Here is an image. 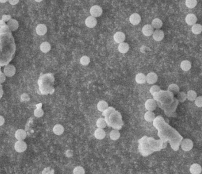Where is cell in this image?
I'll use <instances>...</instances> for the list:
<instances>
[{
    "label": "cell",
    "mask_w": 202,
    "mask_h": 174,
    "mask_svg": "<svg viewBox=\"0 0 202 174\" xmlns=\"http://www.w3.org/2000/svg\"><path fill=\"white\" fill-rule=\"evenodd\" d=\"M108 108V104L104 100L100 101L97 104V108L100 112H103L104 111Z\"/></svg>",
    "instance_id": "obj_21"
},
{
    "label": "cell",
    "mask_w": 202,
    "mask_h": 174,
    "mask_svg": "<svg viewBox=\"0 0 202 174\" xmlns=\"http://www.w3.org/2000/svg\"><path fill=\"white\" fill-rule=\"evenodd\" d=\"M168 91L172 92L174 94H177L179 92L180 88L177 85L173 84L170 85V86L168 87Z\"/></svg>",
    "instance_id": "obj_30"
},
{
    "label": "cell",
    "mask_w": 202,
    "mask_h": 174,
    "mask_svg": "<svg viewBox=\"0 0 202 174\" xmlns=\"http://www.w3.org/2000/svg\"><path fill=\"white\" fill-rule=\"evenodd\" d=\"M96 126L100 129H104L107 126V123L104 118H99L96 121Z\"/></svg>",
    "instance_id": "obj_29"
},
{
    "label": "cell",
    "mask_w": 202,
    "mask_h": 174,
    "mask_svg": "<svg viewBox=\"0 0 202 174\" xmlns=\"http://www.w3.org/2000/svg\"><path fill=\"white\" fill-rule=\"evenodd\" d=\"M6 75L4 73L0 72V84H3L6 81Z\"/></svg>",
    "instance_id": "obj_39"
},
{
    "label": "cell",
    "mask_w": 202,
    "mask_h": 174,
    "mask_svg": "<svg viewBox=\"0 0 202 174\" xmlns=\"http://www.w3.org/2000/svg\"><path fill=\"white\" fill-rule=\"evenodd\" d=\"M85 171L82 166H76L73 169V174H85Z\"/></svg>",
    "instance_id": "obj_34"
},
{
    "label": "cell",
    "mask_w": 202,
    "mask_h": 174,
    "mask_svg": "<svg viewBox=\"0 0 202 174\" xmlns=\"http://www.w3.org/2000/svg\"><path fill=\"white\" fill-rule=\"evenodd\" d=\"M35 1L36 2H37V3H40V2H42L43 1V0H35Z\"/></svg>",
    "instance_id": "obj_44"
},
{
    "label": "cell",
    "mask_w": 202,
    "mask_h": 174,
    "mask_svg": "<svg viewBox=\"0 0 202 174\" xmlns=\"http://www.w3.org/2000/svg\"><path fill=\"white\" fill-rule=\"evenodd\" d=\"M181 68L184 71H189L192 68V64L191 62L187 60H183L181 62L180 65Z\"/></svg>",
    "instance_id": "obj_19"
},
{
    "label": "cell",
    "mask_w": 202,
    "mask_h": 174,
    "mask_svg": "<svg viewBox=\"0 0 202 174\" xmlns=\"http://www.w3.org/2000/svg\"><path fill=\"white\" fill-rule=\"evenodd\" d=\"M197 18L194 14H189L186 17V22L189 26H193L196 23Z\"/></svg>",
    "instance_id": "obj_11"
},
{
    "label": "cell",
    "mask_w": 202,
    "mask_h": 174,
    "mask_svg": "<svg viewBox=\"0 0 202 174\" xmlns=\"http://www.w3.org/2000/svg\"><path fill=\"white\" fill-rule=\"evenodd\" d=\"M36 33L38 35L43 36L47 33V28L45 24H40L36 27Z\"/></svg>",
    "instance_id": "obj_13"
},
{
    "label": "cell",
    "mask_w": 202,
    "mask_h": 174,
    "mask_svg": "<svg viewBox=\"0 0 202 174\" xmlns=\"http://www.w3.org/2000/svg\"><path fill=\"white\" fill-rule=\"evenodd\" d=\"M64 128H63V126L61 124H56L54 126V128H53V131L54 132V133L56 135H61L64 132Z\"/></svg>",
    "instance_id": "obj_22"
},
{
    "label": "cell",
    "mask_w": 202,
    "mask_h": 174,
    "mask_svg": "<svg viewBox=\"0 0 202 174\" xmlns=\"http://www.w3.org/2000/svg\"><path fill=\"white\" fill-rule=\"evenodd\" d=\"M95 137L98 140H102L105 138L106 136V133L103 129H97L94 133Z\"/></svg>",
    "instance_id": "obj_16"
},
{
    "label": "cell",
    "mask_w": 202,
    "mask_h": 174,
    "mask_svg": "<svg viewBox=\"0 0 202 174\" xmlns=\"http://www.w3.org/2000/svg\"><path fill=\"white\" fill-rule=\"evenodd\" d=\"M40 50L43 53H47L51 50V45L47 42H43L40 46Z\"/></svg>",
    "instance_id": "obj_20"
},
{
    "label": "cell",
    "mask_w": 202,
    "mask_h": 174,
    "mask_svg": "<svg viewBox=\"0 0 202 174\" xmlns=\"http://www.w3.org/2000/svg\"><path fill=\"white\" fill-rule=\"evenodd\" d=\"M19 1L20 0H8V2L11 5L15 6L19 3Z\"/></svg>",
    "instance_id": "obj_40"
},
{
    "label": "cell",
    "mask_w": 202,
    "mask_h": 174,
    "mask_svg": "<svg viewBox=\"0 0 202 174\" xmlns=\"http://www.w3.org/2000/svg\"><path fill=\"white\" fill-rule=\"evenodd\" d=\"M151 25H152L154 28L160 29L163 26V21L160 19L156 18L153 20Z\"/></svg>",
    "instance_id": "obj_27"
},
{
    "label": "cell",
    "mask_w": 202,
    "mask_h": 174,
    "mask_svg": "<svg viewBox=\"0 0 202 174\" xmlns=\"http://www.w3.org/2000/svg\"><path fill=\"white\" fill-rule=\"evenodd\" d=\"M181 147L184 151H190L193 148V142L190 139H184L181 142Z\"/></svg>",
    "instance_id": "obj_1"
},
{
    "label": "cell",
    "mask_w": 202,
    "mask_h": 174,
    "mask_svg": "<svg viewBox=\"0 0 202 174\" xmlns=\"http://www.w3.org/2000/svg\"><path fill=\"white\" fill-rule=\"evenodd\" d=\"M136 81L139 84H144L146 82V76L143 73H139L136 76Z\"/></svg>",
    "instance_id": "obj_23"
},
{
    "label": "cell",
    "mask_w": 202,
    "mask_h": 174,
    "mask_svg": "<svg viewBox=\"0 0 202 174\" xmlns=\"http://www.w3.org/2000/svg\"><path fill=\"white\" fill-rule=\"evenodd\" d=\"M145 108L148 111H150V112H153V111L155 110L157 108V104L154 100L153 99H148L146 101L145 104Z\"/></svg>",
    "instance_id": "obj_6"
},
{
    "label": "cell",
    "mask_w": 202,
    "mask_h": 174,
    "mask_svg": "<svg viewBox=\"0 0 202 174\" xmlns=\"http://www.w3.org/2000/svg\"><path fill=\"white\" fill-rule=\"evenodd\" d=\"M186 5L189 8H194L197 5V0H186Z\"/></svg>",
    "instance_id": "obj_33"
},
{
    "label": "cell",
    "mask_w": 202,
    "mask_h": 174,
    "mask_svg": "<svg viewBox=\"0 0 202 174\" xmlns=\"http://www.w3.org/2000/svg\"><path fill=\"white\" fill-rule=\"evenodd\" d=\"M21 99L23 101H27L29 100V96L26 94H23L21 95Z\"/></svg>",
    "instance_id": "obj_41"
},
{
    "label": "cell",
    "mask_w": 202,
    "mask_h": 174,
    "mask_svg": "<svg viewBox=\"0 0 202 174\" xmlns=\"http://www.w3.org/2000/svg\"><path fill=\"white\" fill-rule=\"evenodd\" d=\"M155 118H156L155 114L153 112H150V111H148V112H146L144 115V119L148 122L153 121Z\"/></svg>",
    "instance_id": "obj_24"
},
{
    "label": "cell",
    "mask_w": 202,
    "mask_h": 174,
    "mask_svg": "<svg viewBox=\"0 0 202 174\" xmlns=\"http://www.w3.org/2000/svg\"><path fill=\"white\" fill-rule=\"evenodd\" d=\"M192 31L194 35H199L202 32V26L200 24H195L192 27Z\"/></svg>",
    "instance_id": "obj_25"
},
{
    "label": "cell",
    "mask_w": 202,
    "mask_h": 174,
    "mask_svg": "<svg viewBox=\"0 0 202 174\" xmlns=\"http://www.w3.org/2000/svg\"><path fill=\"white\" fill-rule=\"evenodd\" d=\"M11 19V16L10 15H7V14H4L2 16V20L3 21H6L8 22L9 20Z\"/></svg>",
    "instance_id": "obj_38"
},
{
    "label": "cell",
    "mask_w": 202,
    "mask_h": 174,
    "mask_svg": "<svg viewBox=\"0 0 202 174\" xmlns=\"http://www.w3.org/2000/svg\"><path fill=\"white\" fill-rule=\"evenodd\" d=\"M177 99L180 102L183 103V102L186 101V100L187 99V95L185 94L184 92H178L177 95Z\"/></svg>",
    "instance_id": "obj_31"
},
{
    "label": "cell",
    "mask_w": 202,
    "mask_h": 174,
    "mask_svg": "<svg viewBox=\"0 0 202 174\" xmlns=\"http://www.w3.org/2000/svg\"><path fill=\"white\" fill-rule=\"evenodd\" d=\"M129 49V46L127 43L122 42L118 46V51L121 53H126Z\"/></svg>",
    "instance_id": "obj_18"
},
{
    "label": "cell",
    "mask_w": 202,
    "mask_h": 174,
    "mask_svg": "<svg viewBox=\"0 0 202 174\" xmlns=\"http://www.w3.org/2000/svg\"><path fill=\"white\" fill-rule=\"evenodd\" d=\"M141 20L140 15L137 13H134L131 15L129 17V21L133 25H138Z\"/></svg>",
    "instance_id": "obj_9"
},
{
    "label": "cell",
    "mask_w": 202,
    "mask_h": 174,
    "mask_svg": "<svg viewBox=\"0 0 202 174\" xmlns=\"http://www.w3.org/2000/svg\"><path fill=\"white\" fill-rule=\"evenodd\" d=\"M143 33L145 36H150L153 35L154 33V28L151 24H146L145 25L142 29Z\"/></svg>",
    "instance_id": "obj_7"
},
{
    "label": "cell",
    "mask_w": 202,
    "mask_h": 174,
    "mask_svg": "<svg viewBox=\"0 0 202 174\" xmlns=\"http://www.w3.org/2000/svg\"><path fill=\"white\" fill-rule=\"evenodd\" d=\"M153 39L157 41V42H160L161 41L164 37V31L159 30V29H157L156 30H155L154 31V33L153 34Z\"/></svg>",
    "instance_id": "obj_10"
},
{
    "label": "cell",
    "mask_w": 202,
    "mask_h": 174,
    "mask_svg": "<svg viewBox=\"0 0 202 174\" xmlns=\"http://www.w3.org/2000/svg\"><path fill=\"white\" fill-rule=\"evenodd\" d=\"M34 114H35V116L36 117L40 118V117H42L43 116L44 112H43V110L41 108H37V109H36L35 110V113H34Z\"/></svg>",
    "instance_id": "obj_35"
},
{
    "label": "cell",
    "mask_w": 202,
    "mask_h": 174,
    "mask_svg": "<svg viewBox=\"0 0 202 174\" xmlns=\"http://www.w3.org/2000/svg\"><path fill=\"white\" fill-rule=\"evenodd\" d=\"M15 136L17 140H24L27 137V133L23 129H19L16 131Z\"/></svg>",
    "instance_id": "obj_15"
},
{
    "label": "cell",
    "mask_w": 202,
    "mask_h": 174,
    "mask_svg": "<svg viewBox=\"0 0 202 174\" xmlns=\"http://www.w3.org/2000/svg\"><path fill=\"white\" fill-rule=\"evenodd\" d=\"M7 25L10 28V30L11 31H15L18 29L19 27V24L18 21L14 19H11L10 20H9L7 22Z\"/></svg>",
    "instance_id": "obj_12"
},
{
    "label": "cell",
    "mask_w": 202,
    "mask_h": 174,
    "mask_svg": "<svg viewBox=\"0 0 202 174\" xmlns=\"http://www.w3.org/2000/svg\"><path fill=\"white\" fill-rule=\"evenodd\" d=\"M186 95H187V99H188L189 101H194L196 98L197 97V93L193 90L189 91Z\"/></svg>",
    "instance_id": "obj_28"
},
{
    "label": "cell",
    "mask_w": 202,
    "mask_h": 174,
    "mask_svg": "<svg viewBox=\"0 0 202 174\" xmlns=\"http://www.w3.org/2000/svg\"><path fill=\"white\" fill-rule=\"evenodd\" d=\"M97 20L95 17L92 16L88 17L85 20V24L89 28H93L96 26Z\"/></svg>",
    "instance_id": "obj_14"
},
{
    "label": "cell",
    "mask_w": 202,
    "mask_h": 174,
    "mask_svg": "<svg viewBox=\"0 0 202 174\" xmlns=\"http://www.w3.org/2000/svg\"><path fill=\"white\" fill-rule=\"evenodd\" d=\"M190 171L192 174H200L202 171V168L199 164H193L190 166Z\"/></svg>",
    "instance_id": "obj_17"
},
{
    "label": "cell",
    "mask_w": 202,
    "mask_h": 174,
    "mask_svg": "<svg viewBox=\"0 0 202 174\" xmlns=\"http://www.w3.org/2000/svg\"><path fill=\"white\" fill-rule=\"evenodd\" d=\"M195 101V104L198 107H202V96L197 97Z\"/></svg>",
    "instance_id": "obj_37"
},
{
    "label": "cell",
    "mask_w": 202,
    "mask_h": 174,
    "mask_svg": "<svg viewBox=\"0 0 202 174\" xmlns=\"http://www.w3.org/2000/svg\"><path fill=\"white\" fill-rule=\"evenodd\" d=\"M120 133L117 130H112L109 133V137L112 140H117L120 137Z\"/></svg>",
    "instance_id": "obj_26"
},
{
    "label": "cell",
    "mask_w": 202,
    "mask_h": 174,
    "mask_svg": "<svg viewBox=\"0 0 202 174\" xmlns=\"http://www.w3.org/2000/svg\"><path fill=\"white\" fill-rule=\"evenodd\" d=\"M113 39L116 43L120 44L125 41V35L123 32H121V31H118V32H116L114 35Z\"/></svg>",
    "instance_id": "obj_8"
},
{
    "label": "cell",
    "mask_w": 202,
    "mask_h": 174,
    "mask_svg": "<svg viewBox=\"0 0 202 174\" xmlns=\"http://www.w3.org/2000/svg\"><path fill=\"white\" fill-rule=\"evenodd\" d=\"M160 90H161V89H160L159 86H158V85H153V87H151V88L149 89V91H150V93L152 95H155L156 94H157L159 91H160Z\"/></svg>",
    "instance_id": "obj_36"
},
{
    "label": "cell",
    "mask_w": 202,
    "mask_h": 174,
    "mask_svg": "<svg viewBox=\"0 0 202 174\" xmlns=\"http://www.w3.org/2000/svg\"><path fill=\"white\" fill-rule=\"evenodd\" d=\"M15 67L12 65H8L4 68V73L7 77H12L15 73Z\"/></svg>",
    "instance_id": "obj_4"
},
{
    "label": "cell",
    "mask_w": 202,
    "mask_h": 174,
    "mask_svg": "<svg viewBox=\"0 0 202 174\" xmlns=\"http://www.w3.org/2000/svg\"><path fill=\"white\" fill-rule=\"evenodd\" d=\"M7 1H8V0H0V3H6Z\"/></svg>",
    "instance_id": "obj_43"
},
{
    "label": "cell",
    "mask_w": 202,
    "mask_h": 174,
    "mask_svg": "<svg viewBox=\"0 0 202 174\" xmlns=\"http://www.w3.org/2000/svg\"><path fill=\"white\" fill-rule=\"evenodd\" d=\"M81 65L83 66H87L90 63V58L87 56H83L80 60Z\"/></svg>",
    "instance_id": "obj_32"
},
{
    "label": "cell",
    "mask_w": 202,
    "mask_h": 174,
    "mask_svg": "<svg viewBox=\"0 0 202 174\" xmlns=\"http://www.w3.org/2000/svg\"><path fill=\"white\" fill-rule=\"evenodd\" d=\"M5 123V119L4 118V117H3L2 116H0V126L3 125Z\"/></svg>",
    "instance_id": "obj_42"
},
{
    "label": "cell",
    "mask_w": 202,
    "mask_h": 174,
    "mask_svg": "<svg viewBox=\"0 0 202 174\" xmlns=\"http://www.w3.org/2000/svg\"><path fill=\"white\" fill-rule=\"evenodd\" d=\"M158 80V76L154 72H150L146 76V81L149 84H154Z\"/></svg>",
    "instance_id": "obj_5"
},
{
    "label": "cell",
    "mask_w": 202,
    "mask_h": 174,
    "mask_svg": "<svg viewBox=\"0 0 202 174\" xmlns=\"http://www.w3.org/2000/svg\"><path fill=\"white\" fill-rule=\"evenodd\" d=\"M91 16L93 17H99L102 14V8L98 6H93L90 10Z\"/></svg>",
    "instance_id": "obj_3"
},
{
    "label": "cell",
    "mask_w": 202,
    "mask_h": 174,
    "mask_svg": "<svg viewBox=\"0 0 202 174\" xmlns=\"http://www.w3.org/2000/svg\"><path fill=\"white\" fill-rule=\"evenodd\" d=\"M14 148L15 150L17 152L21 153L24 152L27 149V145L26 142L23 140H18L15 143Z\"/></svg>",
    "instance_id": "obj_2"
}]
</instances>
